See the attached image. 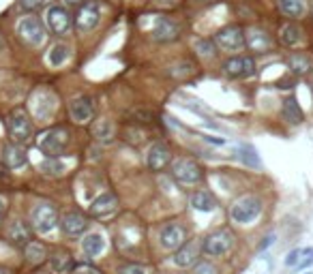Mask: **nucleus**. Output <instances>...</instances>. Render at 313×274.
I'll return each mask as SVG.
<instances>
[{"label": "nucleus", "mask_w": 313, "mask_h": 274, "mask_svg": "<svg viewBox=\"0 0 313 274\" xmlns=\"http://www.w3.org/2000/svg\"><path fill=\"white\" fill-rule=\"evenodd\" d=\"M54 97H52V92H47V90H37L34 95L30 97V110L32 114L37 118H47V116H52V112H54Z\"/></svg>", "instance_id": "17"}, {"label": "nucleus", "mask_w": 313, "mask_h": 274, "mask_svg": "<svg viewBox=\"0 0 313 274\" xmlns=\"http://www.w3.org/2000/svg\"><path fill=\"white\" fill-rule=\"evenodd\" d=\"M260 212H262V201L258 197L249 195V197L238 199L236 204L232 206L230 216H232V221H236V223H240V225H245V223H251V221L258 219Z\"/></svg>", "instance_id": "5"}, {"label": "nucleus", "mask_w": 313, "mask_h": 274, "mask_svg": "<svg viewBox=\"0 0 313 274\" xmlns=\"http://www.w3.org/2000/svg\"><path fill=\"white\" fill-rule=\"evenodd\" d=\"M197 251H200V247H197L195 242L182 244V247H178V251H176V255H174V264L180 266V268H189V266L195 264Z\"/></svg>", "instance_id": "22"}, {"label": "nucleus", "mask_w": 313, "mask_h": 274, "mask_svg": "<svg viewBox=\"0 0 313 274\" xmlns=\"http://www.w3.org/2000/svg\"><path fill=\"white\" fill-rule=\"evenodd\" d=\"M232 247H234V236L227 229H219V232L208 234L202 242V251L208 257H221L225 253H230Z\"/></svg>", "instance_id": "4"}, {"label": "nucleus", "mask_w": 313, "mask_h": 274, "mask_svg": "<svg viewBox=\"0 0 313 274\" xmlns=\"http://www.w3.org/2000/svg\"><path fill=\"white\" fill-rule=\"evenodd\" d=\"M120 274H146V268L140 264H127L120 268Z\"/></svg>", "instance_id": "36"}, {"label": "nucleus", "mask_w": 313, "mask_h": 274, "mask_svg": "<svg viewBox=\"0 0 313 274\" xmlns=\"http://www.w3.org/2000/svg\"><path fill=\"white\" fill-rule=\"evenodd\" d=\"M4 178H6V171H4L2 165H0V180H4Z\"/></svg>", "instance_id": "47"}, {"label": "nucleus", "mask_w": 313, "mask_h": 274, "mask_svg": "<svg viewBox=\"0 0 313 274\" xmlns=\"http://www.w3.org/2000/svg\"><path fill=\"white\" fill-rule=\"evenodd\" d=\"M67 143H69V131L65 127H52V129H47V131H43L39 135L37 146L45 156L58 158L62 152H65Z\"/></svg>", "instance_id": "1"}, {"label": "nucleus", "mask_w": 313, "mask_h": 274, "mask_svg": "<svg viewBox=\"0 0 313 274\" xmlns=\"http://www.w3.org/2000/svg\"><path fill=\"white\" fill-rule=\"evenodd\" d=\"M288 64H290V69L294 71L296 75H307L309 71L313 69V58H311L309 54L296 52V54H292L290 58H288Z\"/></svg>", "instance_id": "24"}, {"label": "nucleus", "mask_w": 313, "mask_h": 274, "mask_svg": "<svg viewBox=\"0 0 313 274\" xmlns=\"http://www.w3.org/2000/svg\"><path fill=\"white\" fill-rule=\"evenodd\" d=\"M82 249H84V253H86L88 257H97V255L105 249L103 236H101V234H97V232L86 234V236H84V240H82Z\"/></svg>", "instance_id": "26"}, {"label": "nucleus", "mask_w": 313, "mask_h": 274, "mask_svg": "<svg viewBox=\"0 0 313 274\" xmlns=\"http://www.w3.org/2000/svg\"><path fill=\"white\" fill-rule=\"evenodd\" d=\"M69 45L67 43H54L52 49L47 52V62L52 64V67H60V64H65L67 58H69Z\"/></svg>", "instance_id": "28"}, {"label": "nucleus", "mask_w": 313, "mask_h": 274, "mask_svg": "<svg viewBox=\"0 0 313 274\" xmlns=\"http://www.w3.org/2000/svg\"><path fill=\"white\" fill-rule=\"evenodd\" d=\"M24 255H26V259L30 264H41V262H45V257H47V249L41 242L30 240L24 247Z\"/></svg>", "instance_id": "30"}, {"label": "nucleus", "mask_w": 313, "mask_h": 274, "mask_svg": "<svg viewBox=\"0 0 313 274\" xmlns=\"http://www.w3.org/2000/svg\"><path fill=\"white\" fill-rule=\"evenodd\" d=\"M195 274H217V270L212 268V264H197Z\"/></svg>", "instance_id": "41"}, {"label": "nucleus", "mask_w": 313, "mask_h": 274, "mask_svg": "<svg viewBox=\"0 0 313 274\" xmlns=\"http://www.w3.org/2000/svg\"><path fill=\"white\" fill-rule=\"evenodd\" d=\"M0 274H11V272L6 270V268H0Z\"/></svg>", "instance_id": "48"}, {"label": "nucleus", "mask_w": 313, "mask_h": 274, "mask_svg": "<svg viewBox=\"0 0 313 274\" xmlns=\"http://www.w3.org/2000/svg\"><path fill=\"white\" fill-rule=\"evenodd\" d=\"M60 227L67 236H82L88 229V219L82 212H67L60 219Z\"/></svg>", "instance_id": "20"}, {"label": "nucleus", "mask_w": 313, "mask_h": 274, "mask_svg": "<svg viewBox=\"0 0 313 274\" xmlns=\"http://www.w3.org/2000/svg\"><path fill=\"white\" fill-rule=\"evenodd\" d=\"M178 30H180V28L176 26L172 19H167V17H153V26L148 28L151 37L155 41H161V43L174 41L176 37H178Z\"/></svg>", "instance_id": "12"}, {"label": "nucleus", "mask_w": 313, "mask_h": 274, "mask_svg": "<svg viewBox=\"0 0 313 274\" xmlns=\"http://www.w3.org/2000/svg\"><path fill=\"white\" fill-rule=\"evenodd\" d=\"M169 158H172L169 146H167L165 141H156V143H153V146H151V150H148L146 163H148V167H151V169L161 171L169 163Z\"/></svg>", "instance_id": "18"}, {"label": "nucleus", "mask_w": 313, "mask_h": 274, "mask_svg": "<svg viewBox=\"0 0 313 274\" xmlns=\"http://www.w3.org/2000/svg\"><path fill=\"white\" fill-rule=\"evenodd\" d=\"M47 2V0H19V6L26 11H34V9H39V6H43Z\"/></svg>", "instance_id": "37"}, {"label": "nucleus", "mask_w": 313, "mask_h": 274, "mask_svg": "<svg viewBox=\"0 0 313 274\" xmlns=\"http://www.w3.org/2000/svg\"><path fill=\"white\" fill-rule=\"evenodd\" d=\"M159 240L165 249H178L184 244V227L178 225V223H165L161 227Z\"/></svg>", "instance_id": "19"}, {"label": "nucleus", "mask_w": 313, "mask_h": 274, "mask_svg": "<svg viewBox=\"0 0 313 274\" xmlns=\"http://www.w3.org/2000/svg\"><path fill=\"white\" fill-rule=\"evenodd\" d=\"M15 28H17L19 39H22L24 43H28V45H32V47L43 45L45 39H47V30H45L43 21H41L37 15H24L17 21Z\"/></svg>", "instance_id": "3"}, {"label": "nucleus", "mask_w": 313, "mask_h": 274, "mask_svg": "<svg viewBox=\"0 0 313 274\" xmlns=\"http://www.w3.org/2000/svg\"><path fill=\"white\" fill-rule=\"evenodd\" d=\"M58 225V212H56V208L52 204H37L32 210V227L37 229L39 234H49L52 229Z\"/></svg>", "instance_id": "6"}, {"label": "nucleus", "mask_w": 313, "mask_h": 274, "mask_svg": "<svg viewBox=\"0 0 313 274\" xmlns=\"http://www.w3.org/2000/svg\"><path fill=\"white\" fill-rule=\"evenodd\" d=\"M200 2H208V0H200Z\"/></svg>", "instance_id": "49"}, {"label": "nucleus", "mask_w": 313, "mask_h": 274, "mask_svg": "<svg viewBox=\"0 0 313 274\" xmlns=\"http://www.w3.org/2000/svg\"><path fill=\"white\" fill-rule=\"evenodd\" d=\"M156 4H161V6H176L178 4V0H155Z\"/></svg>", "instance_id": "44"}, {"label": "nucleus", "mask_w": 313, "mask_h": 274, "mask_svg": "<svg viewBox=\"0 0 313 274\" xmlns=\"http://www.w3.org/2000/svg\"><path fill=\"white\" fill-rule=\"evenodd\" d=\"M99 21H101V6H99L97 2H92V0H86L80 11H77L75 15V28L77 32H90L95 30V28L99 26Z\"/></svg>", "instance_id": "7"}, {"label": "nucleus", "mask_w": 313, "mask_h": 274, "mask_svg": "<svg viewBox=\"0 0 313 274\" xmlns=\"http://www.w3.org/2000/svg\"><path fill=\"white\" fill-rule=\"evenodd\" d=\"M67 4H71V6H82L84 2H86V0H65Z\"/></svg>", "instance_id": "46"}, {"label": "nucleus", "mask_w": 313, "mask_h": 274, "mask_svg": "<svg viewBox=\"0 0 313 274\" xmlns=\"http://www.w3.org/2000/svg\"><path fill=\"white\" fill-rule=\"evenodd\" d=\"M0 158H2V163L9 169H19L28 163V156L19 143H4V146L0 148Z\"/></svg>", "instance_id": "16"}, {"label": "nucleus", "mask_w": 313, "mask_h": 274, "mask_svg": "<svg viewBox=\"0 0 313 274\" xmlns=\"http://www.w3.org/2000/svg\"><path fill=\"white\" fill-rule=\"evenodd\" d=\"M223 73L232 79L251 77V75H255V60L251 56H236V58H230L223 64Z\"/></svg>", "instance_id": "11"}, {"label": "nucleus", "mask_w": 313, "mask_h": 274, "mask_svg": "<svg viewBox=\"0 0 313 274\" xmlns=\"http://www.w3.org/2000/svg\"><path fill=\"white\" fill-rule=\"evenodd\" d=\"M4 212H6V199H4L2 195H0V219L4 216Z\"/></svg>", "instance_id": "45"}, {"label": "nucleus", "mask_w": 313, "mask_h": 274, "mask_svg": "<svg viewBox=\"0 0 313 274\" xmlns=\"http://www.w3.org/2000/svg\"><path fill=\"white\" fill-rule=\"evenodd\" d=\"M6 131H9V137L13 139V143H28L32 137V122L28 118V114L17 107L13 110L9 116H6Z\"/></svg>", "instance_id": "2"}, {"label": "nucleus", "mask_w": 313, "mask_h": 274, "mask_svg": "<svg viewBox=\"0 0 313 274\" xmlns=\"http://www.w3.org/2000/svg\"><path fill=\"white\" fill-rule=\"evenodd\" d=\"M281 43L288 47H294L301 43V28L296 24H283L281 26Z\"/></svg>", "instance_id": "31"}, {"label": "nucleus", "mask_w": 313, "mask_h": 274, "mask_svg": "<svg viewBox=\"0 0 313 274\" xmlns=\"http://www.w3.org/2000/svg\"><path fill=\"white\" fill-rule=\"evenodd\" d=\"M62 169H65V165L58 158H47L41 163V171H45V174H62Z\"/></svg>", "instance_id": "34"}, {"label": "nucleus", "mask_w": 313, "mask_h": 274, "mask_svg": "<svg viewBox=\"0 0 313 274\" xmlns=\"http://www.w3.org/2000/svg\"><path fill=\"white\" fill-rule=\"evenodd\" d=\"M240 158H243V163L247 167H260V154L255 152V148L249 146V143L240 146Z\"/></svg>", "instance_id": "33"}, {"label": "nucleus", "mask_w": 313, "mask_h": 274, "mask_svg": "<svg viewBox=\"0 0 313 274\" xmlns=\"http://www.w3.org/2000/svg\"><path fill=\"white\" fill-rule=\"evenodd\" d=\"M273 240H275V236H273V234H270V236H266V238H264V240H262V242H260V247H258V251H264V249H268V247H270V244H273Z\"/></svg>", "instance_id": "43"}, {"label": "nucleus", "mask_w": 313, "mask_h": 274, "mask_svg": "<svg viewBox=\"0 0 313 274\" xmlns=\"http://www.w3.org/2000/svg\"><path fill=\"white\" fill-rule=\"evenodd\" d=\"M309 264H313V249H303V257L296 264V268H307Z\"/></svg>", "instance_id": "38"}, {"label": "nucleus", "mask_w": 313, "mask_h": 274, "mask_svg": "<svg viewBox=\"0 0 313 274\" xmlns=\"http://www.w3.org/2000/svg\"><path fill=\"white\" fill-rule=\"evenodd\" d=\"M45 21H47V28L54 34H67L71 30V26H73V17H71V13L62 4H52V6H49L47 15H45Z\"/></svg>", "instance_id": "9"}, {"label": "nucleus", "mask_w": 313, "mask_h": 274, "mask_svg": "<svg viewBox=\"0 0 313 274\" xmlns=\"http://www.w3.org/2000/svg\"><path fill=\"white\" fill-rule=\"evenodd\" d=\"M279 9L288 17H301L307 9V0H279Z\"/></svg>", "instance_id": "29"}, {"label": "nucleus", "mask_w": 313, "mask_h": 274, "mask_svg": "<svg viewBox=\"0 0 313 274\" xmlns=\"http://www.w3.org/2000/svg\"><path fill=\"white\" fill-rule=\"evenodd\" d=\"M92 135L97 137L99 141H112L114 139V125L110 120H99L95 127H92Z\"/></svg>", "instance_id": "32"}, {"label": "nucleus", "mask_w": 313, "mask_h": 274, "mask_svg": "<svg viewBox=\"0 0 313 274\" xmlns=\"http://www.w3.org/2000/svg\"><path fill=\"white\" fill-rule=\"evenodd\" d=\"M131 118H133L135 122H153V120H155V114H153L151 110H135V112L131 114Z\"/></svg>", "instance_id": "35"}, {"label": "nucleus", "mask_w": 313, "mask_h": 274, "mask_svg": "<svg viewBox=\"0 0 313 274\" xmlns=\"http://www.w3.org/2000/svg\"><path fill=\"white\" fill-rule=\"evenodd\" d=\"M245 45L251 49V52H268L270 47H273V39H270V34L264 30V28H249L245 32Z\"/></svg>", "instance_id": "15"}, {"label": "nucleus", "mask_w": 313, "mask_h": 274, "mask_svg": "<svg viewBox=\"0 0 313 274\" xmlns=\"http://www.w3.org/2000/svg\"><path fill=\"white\" fill-rule=\"evenodd\" d=\"M281 112H283V118L292 125H298V122L305 120V114L301 110V105H298L296 97H286L283 99V105H281Z\"/></svg>", "instance_id": "23"}, {"label": "nucleus", "mask_w": 313, "mask_h": 274, "mask_svg": "<svg viewBox=\"0 0 313 274\" xmlns=\"http://www.w3.org/2000/svg\"><path fill=\"white\" fill-rule=\"evenodd\" d=\"M6 238H9L13 244H17V247H26V244L32 240V229L24 221H13L9 232H6Z\"/></svg>", "instance_id": "21"}, {"label": "nucleus", "mask_w": 313, "mask_h": 274, "mask_svg": "<svg viewBox=\"0 0 313 274\" xmlns=\"http://www.w3.org/2000/svg\"><path fill=\"white\" fill-rule=\"evenodd\" d=\"M197 49H202L204 56H208L215 52V47H212V41H197Z\"/></svg>", "instance_id": "42"}, {"label": "nucleus", "mask_w": 313, "mask_h": 274, "mask_svg": "<svg viewBox=\"0 0 313 274\" xmlns=\"http://www.w3.org/2000/svg\"><path fill=\"white\" fill-rule=\"evenodd\" d=\"M215 41L219 47L227 49V52H236V49L245 47V30L238 24H230L215 34Z\"/></svg>", "instance_id": "10"}, {"label": "nucleus", "mask_w": 313, "mask_h": 274, "mask_svg": "<svg viewBox=\"0 0 313 274\" xmlns=\"http://www.w3.org/2000/svg\"><path fill=\"white\" fill-rule=\"evenodd\" d=\"M69 114L75 122L86 125V122H90L92 116H95V103H92V99H88V97H77L69 103Z\"/></svg>", "instance_id": "13"}, {"label": "nucleus", "mask_w": 313, "mask_h": 274, "mask_svg": "<svg viewBox=\"0 0 313 274\" xmlns=\"http://www.w3.org/2000/svg\"><path fill=\"white\" fill-rule=\"evenodd\" d=\"M73 274H101L95 266H90V264H82V266H75L73 270H71Z\"/></svg>", "instance_id": "40"}, {"label": "nucleus", "mask_w": 313, "mask_h": 274, "mask_svg": "<svg viewBox=\"0 0 313 274\" xmlns=\"http://www.w3.org/2000/svg\"><path fill=\"white\" fill-rule=\"evenodd\" d=\"M301 257H303V249H294V251H290L288 257H286V266H296L298 262H301Z\"/></svg>", "instance_id": "39"}, {"label": "nucleus", "mask_w": 313, "mask_h": 274, "mask_svg": "<svg viewBox=\"0 0 313 274\" xmlns=\"http://www.w3.org/2000/svg\"><path fill=\"white\" fill-rule=\"evenodd\" d=\"M49 266H52V270L56 274H67L75 268L73 266V257H71L67 251H56V253L49 257Z\"/></svg>", "instance_id": "25"}, {"label": "nucleus", "mask_w": 313, "mask_h": 274, "mask_svg": "<svg viewBox=\"0 0 313 274\" xmlns=\"http://www.w3.org/2000/svg\"><path fill=\"white\" fill-rule=\"evenodd\" d=\"M191 206H193L195 210H200V212H212L217 208V201H215V197H212L210 193L195 191L193 195H191Z\"/></svg>", "instance_id": "27"}, {"label": "nucleus", "mask_w": 313, "mask_h": 274, "mask_svg": "<svg viewBox=\"0 0 313 274\" xmlns=\"http://www.w3.org/2000/svg\"><path fill=\"white\" fill-rule=\"evenodd\" d=\"M172 176L182 184H197V182H202L204 171L200 165L195 161H191V158H178V161L172 165Z\"/></svg>", "instance_id": "8"}, {"label": "nucleus", "mask_w": 313, "mask_h": 274, "mask_svg": "<svg viewBox=\"0 0 313 274\" xmlns=\"http://www.w3.org/2000/svg\"><path fill=\"white\" fill-rule=\"evenodd\" d=\"M88 210H90V216H95V219H105V216H110L118 210V197L114 193H103V195H99L92 201Z\"/></svg>", "instance_id": "14"}]
</instances>
